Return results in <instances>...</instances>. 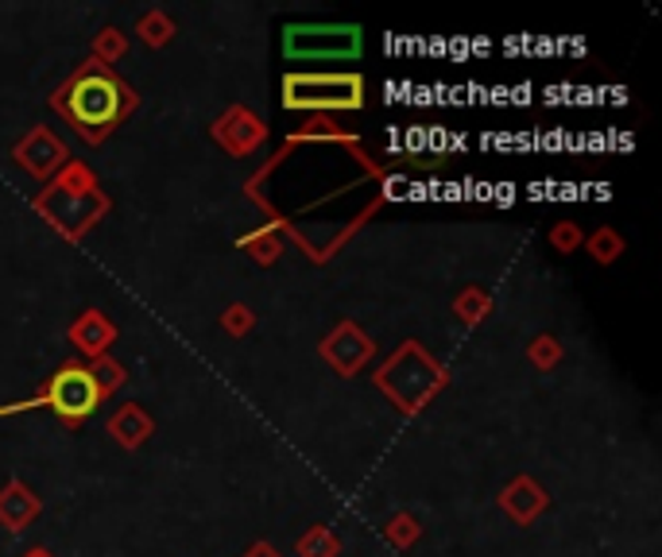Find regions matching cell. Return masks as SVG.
Masks as SVG:
<instances>
[{
	"instance_id": "7c38bea8",
	"label": "cell",
	"mask_w": 662,
	"mask_h": 557,
	"mask_svg": "<svg viewBox=\"0 0 662 557\" xmlns=\"http://www.w3.org/2000/svg\"><path fill=\"white\" fill-rule=\"evenodd\" d=\"M43 515V495L27 480H9L0 488V526L9 534H24Z\"/></svg>"
},
{
	"instance_id": "6da1fadb",
	"label": "cell",
	"mask_w": 662,
	"mask_h": 557,
	"mask_svg": "<svg viewBox=\"0 0 662 557\" xmlns=\"http://www.w3.org/2000/svg\"><path fill=\"white\" fill-rule=\"evenodd\" d=\"M51 109H55L86 144H106L140 109V93L117 70L86 58V63L74 66L70 78L51 93Z\"/></svg>"
},
{
	"instance_id": "52a82bcc",
	"label": "cell",
	"mask_w": 662,
	"mask_h": 557,
	"mask_svg": "<svg viewBox=\"0 0 662 557\" xmlns=\"http://www.w3.org/2000/svg\"><path fill=\"white\" fill-rule=\"evenodd\" d=\"M318 356L330 364L333 376H341V380H353L356 371L368 368V360L376 356V341H372L356 322L341 318V322L333 325L322 341H318Z\"/></svg>"
},
{
	"instance_id": "9a60e30c",
	"label": "cell",
	"mask_w": 662,
	"mask_h": 557,
	"mask_svg": "<svg viewBox=\"0 0 662 557\" xmlns=\"http://www.w3.org/2000/svg\"><path fill=\"white\" fill-rule=\"evenodd\" d=\"M241 248L249 252L252 264L272 267V264H279V256H283V236L275 233V229H252V233L241 236Z\"/></svg>"
},
{
	"instance_id": "277c9868",
	"label": "cell",
	"mask_w": 662,
	"mask_h": 557,
	"mask_svg": "<svg viewBox=\"0 0 662 557\" xmlns=\"http://www.w3.org/2000/svg\"><path fill=\"white\" fill-rule=\"evenodd\" d=\"M364 78L353 70H291L283 78V109L287 113H356L364 109Z\"/></svg>"
},
{
	"instance_id": "3957f363",
	"label": "cell",
	"mask_w": 662,
	"mask_h": 557,
	"mask_svg": "<svg viewBox=\"0 0 662 557\" xmlns=\"http://www.w3.org/2000/svg\"><path fill=\"white\" fill-rule=\"evenodd\" d=\"M372 388L384 391L399 414H422L450 388V371H445L419 341H404V345L380 364V371H372Z\"/></svg>"
},
{
	"instance_id": "5bb4252c",
	"label": "cell",
	"mask_w": 662,
	"mask_h": 557,
	"mask_svg": "<svg viewBox=\"0 0 662 557\" xmlns=\"http://www.w3.org/2000/svg\"><path fill=\"white\" fill-rule=\"evenodd\" d=\"M493 314H496V299L485 287H465V291H457V299H453V318H457L465 330H477V325H485Z\"/></svg>"
},
{
	"instance_id": "484cf974",
	"label": "cell",
	"mask_w": 662,
	"mask_h": 557,
	"mask_svg": "<svg viewBox=\"0 0 662 557\" xmlns=\"http://www.w3.org/2000/svg\"><path fill=\"white\" fill-rule=\"evenodd\" d=\"M241 557H283V554H279V549L272 546V542H252V546L244 549Z\"/></svg>"
},
{
	"instance_id": "603a6c76",
	"label": "cell",
	"mask_w": 662,
	"mask_h": 557,
	"mask_svg": "<svg viewBox=\"0 0 662 557\" xmlns=\"http://www.w3.org/2000/svg\"><path fill=\"white\" fill-rule=\"evenodd\" d=\"M221 330L229 333V337H249L252 330H256V314H252L244 302H229L225 310H221Z\"/></svg>"
},
{
	"instance_id": "44dd1931",
	"label": "cell",
	"mask_w": 662,
	"mask_h": 557,
	"mask_svg": "<svg viewBox=\"0 0 662 557\" xmlns=\"http://www.w3.org/2000/svg\"><path fill=\"white\" fill-rule=\"evenodd\" d=\"M384 538H388L396 549H411L415 542L422 538V523L411 515V511H396V515L384 523Z\"/></svg>"
},
{
	"instance_id": "d6986e66",
	"label": "cell",
	"mask_w": 662,
	"mask_h": 557,
	"mask_svg": "<svg viewBox=\"0 0 662 557\" xmlns=\"http://www.w3.org/2000/svg\"><path fill=\"white\" fill-rule=\"evenodd\" d=\"M295 554L299 557H341V538L330 531V526H310L307 534L299 538V546H295Z\"/></svg>"
},
{
	"instance_id": "e0dca14e",
	"label": "cell",
	"mask_w": 662,
	"mask_h": 557,
	"mask_svg": "<svg viewBox=\"0 0 662 557\" xmlns=\"http://www.w3.org/2000/svg\"><path fill=\"white\" fill-rule=\"evenodd\" d=\"M124 55H129V35H124L121 27H101V32L89 40V58L109 66V70H113V63H121Z\"/></svg>"
},
{
	"instance_id": "ba28073f",
	"label": "cell",
	"mask_w": 662,
	"mask_h": 557,
	"mask_svg": "<svg viewBox=\"0 0 662 557\" xmlns=\"http://www.w3.org/2000/svg\"><path fill=\"white\" fill-rule=\"evenodd\" d=\"M12 159H16L20 167L35 178V182H51V178H55L58 170L70 163V147L58 140L55 129H47V124H35V129H27L24 136L16 140V147H12Z\"/></svg>"
},
{
	"instance_id": "30bf717a",
	"label": "cell",
	"mask_w": 662,
	"mask_h": 557,
	"mask_svg": "<svg viewBox=\"0 0 662 557\" xmlns=\"http://www.w3.org/2000/svg\"><path fill=\"white\" fill-rule=\"evenodd\" d=\"M66 337H70V345L78 348L89 364V360H98V356H109V348L117 345L121 330H117V322L106 310H81L70 322V330H66Z\"/></svg>"
},
{
	"instance_id": "2e32d148",
	"label": "cell",
	"mask_w": 662,
	"mask_h": 557,
	"mask_svg": "<svg viewBox=\"0 0 662 557\" xmlns=\"http://www.w3.org/2000/svg\"><path fill=\"white\" fill-rule=\"evenodd\" d=\"M175 32H178V24H175V20H170L163 9H147L144 16L136 20V35H140V40H144L152 51H163V47H167V43L175 40Z\"/></svg>"
},
{
	"instance_id": "4fadbf2b",
	"label": "cell",
	"mask_w": 662,
	"mask_h": 557,
	"mask_svg": "<svg viewBox=\"0 0 662 557\" xmlns=\"http://www.w3.org/2000/svg\"><path fill=\"white\" fill-rule=\"evenodd\" d=\"M109 434H113V442L121 445V449L136 453L144 449L147 437L155 434V419L140 403H121L113 411V419H109Z\"/></svg>"
},
{
	"instance_id": "7a4b0ae2",
	"label": "cell",
	"mask_w": 662,
	"mask_h": 557,
	"mask_svg": "<svg viewBox=\"0 0 662 557\" xmlns=\"http://www.w3.org/2000/svg\"><path fill=\"white\" fill-rule=\"evenodd\" d=\"M32 210L55 229L66 241H86L101 221L113 210V198L101 190L98 175L86 163L70 159L58 170L51 182H43V190L32 198Z\"/></svg>"
},
{
	"instance_id": "9c48e42d",
	"label": "cell",
	"mask_w": 662,
	"mask_h": 557,
	"mask_svg": "<svg viewBox=\"0 0 662 557\" xmlns=\"http://www.w3.org/2000/svg\"><path fill=\"white\" fill-rule=\"evenodd\" d=\"M210 136L225 155H233V159H249V155H256L260 144L267 140V121L252 113L249 105H233L213 121Z\"/></svg>"
},
{
	"instance_id": "7402d4cb",
	"label": "cell",
	"mask_w": 662,
	"mask_h": 557,
	"mask_svg": "<svg viewBox=\"0 0 662 557\" xmlns=\"http://www.w3.org/2000/svg\"><path fill=\"white\" fill-rule=\"evenodd\" d=\"M527 360L539 371H554L558 364H562V341H558L554 333H539V337L527 345Z\"/></svg>"
},
{
	"instance_id": "cb8c5ba5",
	"label": "cell",
	"mask_w": 662,
	"mask_h": 557,
	"mask_svg": "<svg viewBox=\"0 0 662 557\" xmlns=\"http://www.w3.org/2000/svg\"><path fill=\"white\" fill-rule=\"evenodd\" d=\"M550 244H554V252H562V256H574V252L585 244L582 225H574V221H558V225L550 229Z\"/></svg>"
},
{
	"instance_id": "ac0fdd59",
	"label": "cell",
	"mask_w": 662,
	"mask_h": 557,
	"mask_svg": "<svg viewBox=\"0 0 662 557\" xmlns=\"http://www.w3.org/2000/svg\"><path fill=\"white\" fill-rule=\"evenodd\" d=\"M86 368L89 376H93V383H98L101 399H113L117 391L129 383V368H124L121 360H113V356H98V360H89Z\"/></svg>"
},
{
	"instance_id": "ffe728a7",
	"label": "cell",
	"mask_w": 662,
	"mask_h": 557,
	"mask_svg": "<svg viewBox=\"0 0 662 557\" xmlns=\"http://www.w3.org/2000/svg\"><path fill=\"white\" fill-rule=\"evenodd\" d=\"M585 252H589L593 259H597L600 267H608V264H616V259L624 256V236L616 233V229H597L593 236H585V244H582Z\"/></svg>"
},
{
	"instance_id": "4316f807",
	"label": "cell",
	"mask_w": 662,
	"mask_h": 557,
	"mask_svg": "<svg viewBox=\"0 0 662 557\" xmlns=\"http://www.w3.org/2000/svg\"><path fill=\"white\" fill-rule=\"evenodd\" d=\"M20 557H55V554H51V549H43V546H32V549H24Z\"/></svg>"
},
{
	"instance_id": "8992f818",
	"label": "cell",
	"mask_w": 662,
	"mask_h": 557,
	"mask_svg": "<svg viewBox=\"0 0 662 557\" xmlns=\"http://www.w3.org/2000/svg\"><path fill=\"white\" fill-rule=\"evenodd\" d=\"M40 396H43V403H47V411H55V419L63 422L66 430H81L93 414H98V406L106 403L98 383H93V376H89V368L81 360H66L58 371H51Z\"/></svg>"
},
{
	"instance_id": "5b68a950",
	"label": "cell",
	"mask_w": 662,
	"mask_h": 557,
	"mask_svg": "<svg viewBox=\"0 0 662 557\" xmlns=\"http://www.w3.org/2000/svg\"><path fill=\"white\" fill-rule=\"evenodd\" d=\"M364 51L361 24H287L283 55L291 63H353Z\"/></svg>"
},
{
	"instance_id": "d4e9b609",
	"label": "cell",
	"mask_w": 662,
	"mask_h": 557,
	"mask_svg": "<svg viewBox=\"0 0 662 557\" xmlns=\"http://www.w3.org/2000/svg\"><path fill=\"white\" fill-rule=\"evenodd\" d=\"M40 406H47V403H43V396L20 399V403H4V406H0V419H9V414H24V411H40Z\"/></svg>"
},
{
	"instance_id": "8fae6325",
	"label": "cell",
	"mask_w": 662,
	"mask_h": 557,
	"mask_svg": "<svg viewBox=\"0 0 662 557\" xmlns=\"http://www.w3.org/2000/svg\"><path fill=\"white\" fill-rule=\"evenodd\" d=\"M550 508V492L547 488L539 484L534 477H516V480H508L504 484V492H500V511L504 515L511 519L516 526H531L534 519L542 515V511Z\"/></svg>"
}]
</instances>
